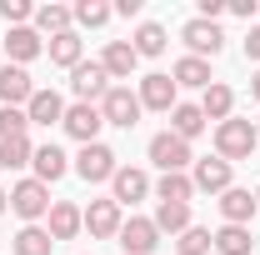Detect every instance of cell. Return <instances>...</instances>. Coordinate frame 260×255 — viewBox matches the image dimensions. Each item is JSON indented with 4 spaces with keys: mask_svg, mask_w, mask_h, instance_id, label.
Here are the masks:
<instances>
[{
    "mask_svg": "<svg viewBox=\"0 0 260 255\" xmlns=\"http://www.w3.org/2000/svg\"><path fill=\"white\" fill-rule=\"evenodd\" d=\"M255 125L250 120H220L215 125V150H220V160H245L250 150H255Z\"/></svg>",
    "mask_w": 260,
    "mask_h": 255,
    "instance_id": "6da1fadb",
    "label": "cell"
},
{
    "mask_svg": "<svg viewBox=\"0 0 260 255\" xmlns=\"http://www.w3.org/2000/svg\"><path fill=\"white\" fill-rule=\"evenodd\" d=\"M140 95L130 90V85H110V95L100 100V115H105V125H120V130H130V125H140Z\"/></svg>",
    "mask_w": 260,
    "mask_h": 255,
    "instance_id": "7a4b0ae2",
    "label": "cell"
},
{
    "mask_svg": "<svg viewBox=\"0 0 260 255\" xmlns=\"http://www.w3.org/2000/svg\"><path fill=\"white\" fill-rule=\"evenodd\" d=\"M115 170H120V165H115V150H110V145H80V155H75V175H80V180H90V185H100V180H115Z\"/></svg>",
    "mask_w": 260,
    "mask_h": 255,
    "instance_id": "3957f363",
    "label": "cell"
},
{
    "mask_svg": "<svg viewBox=\"0 0 260 255\" xmlns=\"http://www.w3.org/2000/svg\"><path fill=\"white\" fill-rule=\"evenodd\" d=\"M70 90L80 95V105H95V100H105L110 95V75H105V65L100 60H80L75 70H70Z\"/></svg>",
    "mask_w": 260,
    "mask_h": 255,
    "instance_id": "277c9868",
    "label": "cell"
},
{
    "mask_svg": "<svg viewBox=\"0 0 260 255\" xmlns=\"http://www.w3.org/2000/svg\"><path fill=\"white\" fill-rule=\"evenodd\" d=\"M50 190L40 185V180H20L15 190H10V210L20 215V220H40V215H50Z\"/></svg>",
    "mask_w": 260,
    "mask_h": 255,
    "instance_id": "5b68a950",
    "label": "cell"
},
{
    "mask_svg": "<svg viewBox=\"0 0 260 255\" xmlns=\"http://www.w3.org/2000/svg\"><path fill=\"white\" fill-rule=\"evenodd\" d=\"M150 160H155L165 175H170V170H185L195 155H190V140H180L175 130H160V135L150 140Z\"/></svg>",
    "mask_w": 260,
    "mask_h": 255,
    "instance_id": "8992f818",
    "label": "cell"
},
{
    "mask_svg": "<svg viewBox=\"0 0 260 255\" xmlns=\"http://www.w3.org/2000/svg\"><path fill=\"white\" fill-rule=\"evenodd\" d=\"M80 145H95V135H100V125H105V115H100V105H65V120H60Z\"/></svg>",
    "mask_w": 260,
    "mask_h": 255,
    "instance_id": "52a82bcc",
    "label": "cell"
},
{
    "mask_svg": "<svg viewBox=\"0 0 260 255\" xmlns=\"http://www.w3.org/2000/svg\"><path fill=\"white\" fill-rule=\"evenodd\" d=\"M120 245H125V255H150L155 245H160V230H155V220H145V215H130V220H120Z\"/></svg>",
    "mask_w": 260,
    "mask_h": 255,
    "instance_id": "ba28073f",
    "label": "cell"
},
{
    "mask_svg": "<svg viewBox=\"0 0 260 255\" xmlns=\"http://www.w3.org/2000/svg\"><path fill=\"white\" fill-rule=\"evenodd\" d=\"M180 40L190 45V55H195V60H205V55H215V50L225 45V35H220V25H215V20H200V15H195L190 25L180 30Z\"/></svg>",
    "mask_w": 260,
    "mask_h": 255,
    "instance_id": "9c48e42d",
    "label": "cell"
},
{
    "mask_svg": "<svg viewBox=\"0 0 260 255\" xmlns=\"http://www.w3.org/2000/svg\"><path fill=\"white\" fill-rule=\"evenodd\" d=\"M175 90H180V85H175L170 75L155 70V75H145V80H140V105H145V110H175V105H180Z\"/></svg>",
    "mask_w": 260,
    "mask_h": 255,
    "instance_id": "30bf717a",
    "label": "cell"
},
{
    "mask_svg": "<svg viewBox=\"0 0 260 255\" xmlns=\"http://www.w3.org/2000/svg\"><path fill=\"white\" fill-rule=\"evenodd\" d=\"M35 95V85H30V75H25V65H5L0 70V105H30Z\"/></svg>",
    "mask_w": 260,
    "mask_h": 255,
    "instance_id": "8fae6325",
    "label": "cell"
},
{
    "mask_svg": "<svg viewBox=\"0 0 260 255\" xmlns=\"http://www.w3.org/2000/svg\"><path fill=\"white\" fill-rule=\"evenodd\" d=\"M195 190H205V195H225L230 190V160H195Z\"/></svg>",
    "mask_w": 260,
    "mask_h": 255,
    "instance_id": "7c38bea8",
    "label": "cell"
},
{
    "mask_svg": "<svg viewBox=\"0 0 260 255\" xmlns=\"http://www.w3.org/2000/svg\"><path fill=\"white\" fill-rule=\"evenodd\" d=\"M110 185H115V195H110L115 205H135V200H145V195H150V175H145V170H130V165H120Z\"/></svg>",
    "mask_w": 260,
    "mask_h": 255,
    "instance_id": "4fadbf2b",
    "label": "cell"
},
{
    "mask_svg": "<svg viewBox=\"0 0 260 255\" xmlns=\"http://www.w3.org/2000/svg\"><path fill=\"white\" fill-rule=\"evenodd\" d=\"M85 230H90L95 240L120 235V205H115V200H90V210H85Z\"/></svg>",
    "mask_w": 260,
    "mask_h": 255,
    "instance_id": "5bb4252c",
    "label": "cell"
},
{
    "mask_svg": "<svg viewBox=\"0 0 260 255\" xmlns=\"http://www.w3.org/2000/svg\"><path fill=\"white\" fill-rule=\"evenodd\" d=\"M100 65H105V75H110V80H130V75H135V65H140V55H135V45H130V40H110V45H105V55H100Z\"/></svg>",
    "mask_w": 260,
    "mask_h": 255,
    "instance_id": "9a60e30c",
    "label": "cell"
},
{
    "mask_svg": "<svg viewBox=\"0 0 260 255\" xmlns=\"http://www.w3.org/2000/svg\"><path fill=\"white\" fill-rule=\"evenodd\" d=\"M85 230V210H75L70 200H55L50 205V240H75Z\"/></svg>",
    "mask_w": 260,
    "mask_h": 255,
    "instance_id": "2e32d148",
    "label": "cell"
},
{
    "mask_svg": "<svg viewBox=\"0 0 260 255\" xmlns=\"http://www.w3.org/2000/svg\"><path fill=\"white\" fill-rule=\"evenodd\" d=\"M255 195L250 190H235V185H230L225 195H220V215H225V225H250L255 220Z\"/></svg>",
    "mask_w": 260,
    "mask_h": 255,
    "instance_id": "e0dca14e",
    "label": "cell"
},
{
    "mask_svg": "<svg viewBox=\"0 0 260 255\" xmlns=\"http://www.w3.org/2000/svg\"><path fill=\"white\" fill-rule=\"evenodd\" d=\"M25 115H30V125H55V120H65V100L55 90H35Z\"/></svg>",
    "mask_w": 260,
    "mask_h": 255,
    "instance_id": "ac0fdd59",
    "label": "cell"
},
{
    "mask_svg": "<svg viewBox=\"0 0 260 255\" xmlns=\"http://www.w3.org/2000/svg\"><path fill=\"white\" fill-rule=\"evenodd\" d=\"M40 50H45V45H40V35H35L30 25H15V30L5 35V55H10V60H15V65H25V60H35V55H40Z\"/></svg>",
    "mask_w": 260,
    "mask_h": 255,
    "instance_id": "d6986e66",
    "label": "cell"
},
{
    "mask_svg": "<svg viewBox=\"0 0 260 255\" xmlns=\"http://www.w3.org/2000/svg\"><path fill=\"white\" fill-rule=\"evenodd\" d=\"M155 195H160V205H190V195H195V180L185 175V170H170V175H160Z\"/></svg>",
    "mask_w": 260,
    "mask_h": 255,
    "instance_id": "ffe728a7",
    "label": "cell"
},
{
    "mask_svg": "<svg viewBox=\"0 0 260 255\" xmlns=\"http://www.w3.org/2000/svg\"><path fill=\"white\" fill-rule=\"evenodd\" d=\"M30 165H35V180H40V185H50V180H60L65 170H70V165H65V150H60V145H40Z\"/></svg>",
    "mask_w": 260,
    "mask_h": 255,
    "instance_id": "44dd1931",
    "label": "cell"
},
{
    "mask_svg": "<svg viewBox=\"0 0 260 255\" xmlns=\"http://www.w3.org/2000/svg\"><path fill=\"white\" fill-rule=\"evenodd\" d=\"M250 230L245 225H220L215 235H210V250H220V255H250Z\"/></svg>",
    "mask_w": 260,
    "mask_h": 255,
    "instance_id": "7402d4cb",
    "label": "cell"
},
{
    "mask_svg": "<svg viewBox=\"0 0 260 255\" xmlns=\"http://www.w3.org/2000/svg\"><path fill=\"white\" fill-rule=\"evenodd\" d=\"M200 110H205V120H230V110H235V95H230V85L210 80V85H205V95H200Z\"/></svg>",
    "mask_w": 260,
    "mask_h": 255,
    "instance_id": "603a6c76",
    "label": "cell"
},
{
    "mask_svg": "<svg viewBox=\"0 0 260 255\" xmlns=\"http://www.w3.org/2000/svg\"><path fill=\"white\" fill-rule=\"evenodd\" d=\"M70 20H75V10H65V5H40L35 10V35H65L70 30Z\"/></svg>",
    "mask_w": 260,
    "mask_h": 255,
    "instance_id": "cb8c5ba5",
    "label": "cell"
},
{
    "mask_svg": "<svg viewBox=\"0 0 260 255\" xmlns=\"http://www.w3.org/2000/svg\"><path fill=\"white\" fill-rule=\"evenodd\" d=\"M170 130H175L180 140H195V135L205 130V110H200V105H175V110H170Z\"/></svg>",
    "mask_w": 260,
    "mask_h": 255,
    "instance_id": "d4e9b609",
    "label": "cell"
},
{
    "mask_svg": "<svg viewBox=\"0 0 260 255\" xmlns=\"http://www.w3.org/2000/svg\"><path fill=\"white\" fill-rule=\"evenodd\" d=\"M30 160H35L30 135H10V140H0V165H5V170H20V165H30Z\"/></svg>",
    "mask_w": 260,
    "mask_h": 255,
    "instance_id": "484cf974",
    "label": "cell"
},
{
    "mask_svg": "<svg viewBox=\"0 0 260 255\" xmlns=\"http://www.w3.org/2000/svg\"><path fill=\"white\" fill-rule=\"evenodd\" d=\"M170 80H175V85H195V90H205V85H210V65L195 60V55H185V60H175Z\"/></svg>",
    "mask_w": 260,
    "mask_h": 255,
    "instance_id": "4316f807",
    "label": "cell"
},
{
    "mask_svg": "<svg viewBox=\"0 0 260 255\" xmlns=\"http://www.w3.org/2000/svg\"><path fill=\"white\" fill-rule=\"evenodd\" d=\"M150 220H155L160 235H180V230H190V205H160Z\"/></svg>",
    "mask_w": 260,
    "mask_h": 255,
    "instance_id": "83f0119b",
    "label": "cell"
},
{
    "mask_svg": "<svg viewBox=\"0 0 260 255\" xmlns=\"http://www.w3.org/2000/svg\"><path fill=\"white\" fill-rule=\"evenodd\" d=\"M50 60L65 65V70H75V65H80V35H75V30L55 35V40H50Z\"/></svg>",
    "mask_w": 260,
    "mask_h": 255,
    "instance_id": "f1b7e54d",
    "label": "cell"
},
{
    "mask_svg": "<svg viewBox=\"0 0 260 255\" xmlns=\"http://www.w3.org/2000/svg\"><path fill=\"white\" fill-rule=\"evenodd\" d=\"M50 230H40V225H25L20 235H15V255H50Z\"/></svg>",
    "mask_w": 260,
    "mask_h": 255,
    "instance_id": "f546056e",
    "label": "cell"
},
{
    "mask_svg": "<svg viewBox=\"0 0 260 255\" xmlns=\"http://www.w3.org/2000/svg\"><path fill=\"white\" fill-rule=\"evenodd\" d=\"M130 45H135V55H140V60H145V55H160V50H165V30L155 25V20H145V25L135 30Z\"/></svg>",
    "mask_w": 260,
    "mask_h": 255,
    "instance_id": "4dcf8cb0",
    "label": "cell"
},
{
    "mask_svg": "<svg viewBox=\"0 0 260 255\" xmlns=\"http://www.w3.org/2000/svg\"><path fill=\"white\" fill-rule=\"evenodd\" d=\"M175 250L180 255H210V230H200V225L180 230V235H175Z\"/></svg>",
    "mask_w": 260,
    "mask_h": 255,
    "instance_id": "1f68e13d",
    "label": "cell"
},
{
    "mask_svg": "<svg viewBox=\"0 0 260 255\" xmlns=\"http://www.w3.org/2000/svg\"><path fill=\"white\" fill-rule=\"evenodd\" d=\"M110 15H115V5H100V0H80V5H75V20L90 25V30H100Z\"/></svg>",
    "mask_w": 260,
    "mask_h": 255,
    "instance_id": "d6a6232c",
    "label": "cell"
},
{
    "mask_svg": "<svg viewBox=\"0 0 260 255\" xmlns=\"http://www.w3.org/2000/svg\"><path fill=\"white\" fill-rule=\"evenodd\" d=\"M30 130V115L25 110H15V105H0V140H10V135H25Z\"/></svg>",
    "mask_w": 260,
    "mask_h": 255,
    "instance_id": "836d02e7",
    "label": "cell"
},
{
    "mask_svg": "<svg viewBox=\"0 0 260 255\" xmlns=\"http://www.w3.org/2000/svg\"><path fill=\"white\" fill-rule=\"evenodd\" d=\"M0 15H5V20H10V30H15V25H25V20H30L35 10L25 5V0H0Z\"/></svg>",
    "mask_w": 260,
    "mask_h": 255,
    "instance_id": "e575fe53",
    "label": "cell"
},
{
    "mask_svg": "<svg viewBox=\"0 0 260 255\" xmlns=\"http://www.w3.org/2000/svg\"><path fill=\"white\" fill-rule=\"evenodd\" d=\"M215 15H225V0H200V20H215Z\"/></svg>",
    "mask_w": 260,
    "mask_h": 255,
    "instance_id": "d590c367",
    "label": "cell"
},
{
    "mask_svg": "<svg viewBox=\"0 0 260 255\" xmlns=\"http://www.w3.org/2000/svg\"><path fill=\"white\" fill-rule=\"evenodd\" d=\"M245 55L260 60V25H250V35H245Z\"/></svg>",
    "mask_w": 260,
    "mask_h": 255,
    "instance_id": "8d00e7d4",
    "label": "cell"
},
{
    "mask_svg": "<svg viewBox=\"0 0 260 255\" xmlns=\"http://www.w3.org/2000/svg\"><path fill=\"white\" fill-rule=\"evenodd\" d=\"M225 10H235V15H240V20H250V15H255V0H230Z\"/></svg>",
    "mask_w": 260,
    "mask_h": 255,
    "instance_id": "74e56055",
    "label": "cell"
},
{
    "mask_svg": "<svg viewBox=\"0 0 260 255\" xmlns=\"http://www.w3.org/2000/svg\"><path fill=\"white\" fill-rule=\"evenodd\" d=\"M250 95L260 100V70H255V75H250Z\"/></svg>",
    "mask_w": 260,
    "mask_h": 255,
    "instance_id": "f35d334b",
    "label": "cell"
},
{
    "mask_svg": "<svg viewBox=\"0 0 260 255\" xmlns=\"http://www.w3.org/2000/svg\"><path fill=\"white\" fill-rule=\"evenodd\" d=\"M5 210H10V195H5V190H0V215H5Z\"/></svg>",
    "mask_w": 260,
    "mask_h": 255,
    "instance_id": "ab89813d",
    "label": "cell"
},
{
    "mask_svg": "<svg viewBox=\"0 0 260 255\" xmlns=\"http://www.w3.org/2000/svg\"><path fill=\"white\" fill-rule=\"evenodd\" d=\"M255 140H260V120H255Z\"/></svg>",
    "mask_w": 260,
    "mask_h": 255,
    "instance_id": "60d3db41",
    "label": "cell"
},
{
    "mask_svg": "<svg viewBox=\"0 0 260 255\" xmlns=\"http://www.w3.org/2000/svg\"><path fill=\"white\" fill-rule=\"evenodd\" d=\"M255 205H260V190H255Z\"/></svg>",
    "mask_w": 260,
    "mask_h": 255,
    "instance_id": "b9f144b4",
    "label": "cell"
}]
</instances>
